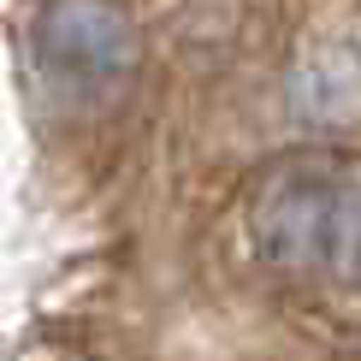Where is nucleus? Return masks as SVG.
<instances>
[{
    "mask_svg": "<svg viewBox=\"0 0 361 361\" xmlns=\"http://www.w3.org/2000/svg\"><path fill=\"white\" fill-rule=\"evenodd\" d=\"M36 48L59 78L113 89L137 71L142 36L118 0H48L36 24Z\"/></svg>",
    "mask_w": 361,
    "mask_h": 361,
    "instance_id": "obj_2",
    "label": "nucleus"
},
{
    "mask_svg": "<svg viewBox=\"0 0 361 361\" xmlns=\"http://www.w3.org/2000/svg\"><path fill=\"white\" fill-rule=\"evenodd\" d=\"M249 243L290 273L361 279V160H290L249 202Z\"/></svg>",
    "mask_w": 361,
    "mask_h": 361,
    "instance_id": "obj_1",
    "label": "nucleus"
},
{
    "mask_svg": "<svg viewBox=\"0 0 361 361\" xmlns=\"http://www.w3.org/2000/svg\"><path fill=\"white\" fill-rule=\"evenodd\" d=\"M290 101L308 118H361V24H338L326 36L308 42V54L296 59Z\"/></svg>",
    "mask_w": 361,
    "mask_h": 361,
    "instance_id": "obj_3",
    "label": "nucleus"
}]
</instances>
